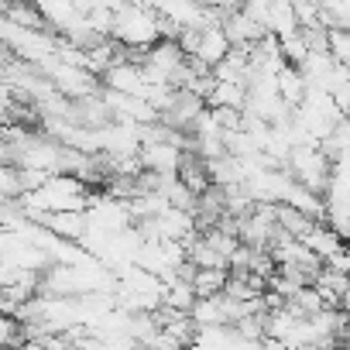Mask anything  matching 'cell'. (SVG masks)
Masks as SVG:
<instances>
[{
	"mask_svg": "<svg viewBox=\"0 0 350 350\" xmlns=\"http://www.w3.org/2000/svg\"><path fill=\"white\" fill-rule=\"evenodd\" d=\"M113 42H120L124 49H148L151 42L165 38L161 35V18L154 8H148L144 0H120L113 8Z\"/></svg>",
	"mask_w": 350,
	"mask_h": 350,
	"instance_id": "cell-1",
	"label": "cell"
},
{
	"mask_svg": "<svg viewBox=\"0 0 350 350\" xmlns=\"http://www.w3.org/2000/svg\"><path fill=\"white\" fill-rule=\"evenodd\" d=\"M234 45H230V38H227V31H224V25L220 21H210L203 31H200V45H196V52L189 55V59H196V62H203V66H217L227 52H230Z\"/></svg>",
	"mask_w": 350,
	"mask_h": 350,
	"instance_id": "cell-2",
	"label": "cell"
},
{
	"mask_svg": "<svg viewBox=\"0 0 350 350\" xmlns=\"http://www.w3.org/2000/svg\"><path fill=\"white\" fill-rule=\"evenodd\" d=\"M227 278H230V268H196L193 288H196V295H217V292H224Z\"/></svg>",
	"mask_w": 350,
	"mask_h": 350,
	"instance_id": "cell-3",
	"label": "cell"
},
{
	"mask_svg": "<svg viewBox=\"0 0 350 350\" xmlns=\"http://www.w3.org/2000/svg\"><path fill=\"white\" fill-rule=\"evenodd\" d=\"M340 309H343V312L350 316V285H347V292L340 295Z\"/></svg>",
	"mask_w": 350,
	"mask_h": 350,
	"instance_id": "cell-4",
	"label": "cell"
},
{
	"mask_svg": "<svg viewBox=\"0 0 350 350\" xmlns=\"http://www.w3.org/2000/svg\"><path fill=\"white\" fill-rule=\"evenodd\" d=\"M8 117H11V110L0 107V134H4V127H8Z\"/></svg>",
	"mask_w": 350,
	"mask_h": 350,
	"instance_id": "cell-5",
	"label": "cell"
}]
</instances>
